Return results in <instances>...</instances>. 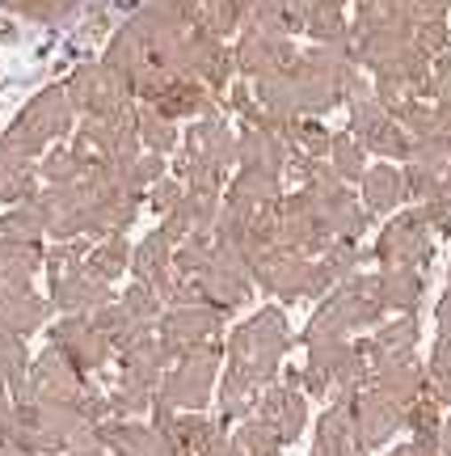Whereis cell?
Returning a JSON list of instances; mask_svg holds the SVG:
<instances>
[{"label":"cell","instance_id":"cell-8","mask_svg":"<svg viewBox=\"0 0 451 456\" xmlns=\"http://www.w3.org/2000/svg\"><path fill=\"white\" fill-rule=\"evenodd\" d=\"M64 89H68L72 110L85 114V118H110V114L135 106L131 89L118 81V77H114L106 64H81L64 81Z\"/></svg>","mask_w":451,"mask_h":456},{"label":"cell","instance_id":"cell-25","mask_svg":"<svg viewBox=\"0 0 451 456\" xmlns=\"http://www.w3.org/2000/svg\"><path fill=\"white\" fill-rule=\"evenodd\" d=\"M358 448V431H355V402H334L317 419V444L312 456H334V452H350Z\"/></svg>","mask_w":451,"mask_h":456},{"label":"cell","instance_id":"cell-28","mask_svg":"<svg viewBox=\"0 0 451 456\" xmlns=\"http://www.w3.org/2000/svg\"><path fill=\"white\" fill-rule=\"evenodd\" d=\"M422 292H426L422 271H409V266H388V271H380V300H384L388 313H414Z\"/></svg>","mask_w":451,"mask_h":456},{"label":"cell","instance_id":"cell-19","mask_svg":"<svg viewBox=\"0 0 451 456\" xmlns=\"http://www.w3.org/2000/svg\"><path fill=\"white\" fill-rule=\"evenodd\" d=\"M181 161H207V165L228 169V165L237 161V135L228 131V123L220 114H207V118H198V123L186 131Z\"/></svg>","mask_w":451,"mask_h":456},{"label":"cell","instance_id":"cell-23","mask_svg":"<svg viewBox=\"0 0 451 456\" xmlns=\"http://www.w3.org/2000/svg\"><path fill=\"white\" fill-rule=\"evenodd\" d=\"M43 317H47V300L34 292L30 283L26 288H0V330L4 334L26 338L43 326Z\"/></svg>","mask_w":451,"mask_h":456},{"label":"cell","instance_id":"cell-42","mask_svg":"<svg viewBox=\"0 0 451 456\" xmlns=\"http://www.w3.org/2000/svg\"><path fill=\"white\" fill-rule=\"evenodd\" d=\"M392 456H443V452H439V440H414L405 448H397Z\"/></svg>","mask_w":451,"mask_h":456},{"label":"cell","instance_id":"cell-15","mask_svg":"<svg viewBox=\"0 0 451 456\" xmlns=\"http://www.w3.org/2000/svg\"><path fill=\"white\" fill-rule=\"evenodd\" d=\"M405 427V410L384 397L380 389H363L355 397V431H358V448L363 452H375V448H384L397 431Z\"/></svg>","mask_w":451,"mask_h":456},{"label":"cell","instance_id":"cell-41","mask_svg":"<svg viewBox=\"0 0 451 456\" xmlns=\"http://www.w3.org/2000/svg\"><path fill=\"white\" fill-rule=\"evenodd\" d=\"M451 0H418V21H447Z\"/></svg>","mask_w":451,"mask_h":456},{"label":"cell","instance_id":"cell-35","mask_svg":"<svg viewBox=\"0 0 451 456\" xmlns=\"http://www.w3.org/2000/svg\"><path fill=\"white\" fill-rule=\"evenodd\" d=\"M165 169H169V165H165V157H161V152H148V148L131 165H123L127 186H131V191H140V195H144V191H152V186L165 178Z\"/></svg>","mask_w":451,"mask_h":456},{"label":"cell","instance_id":"cell-2","mask_svg":"<svg viewBox=\"0 0 451 456\" xmlns=\"http://www.w3.org/2000/svg\"><path fill=\"white\" fill-rule=\"evenodd\" d=\"M72 118H77V110H72V102H68V89L64 85H51L38 98L26 102V110L13 118V127L0 135V148L21 157V161L38 165V157H43L55 140H64L68 131H72Z\"/></svg>","mask_w":451,"mask_h":456},{"label":"cell","instance_id":"cell-24","mask_svg":"<svg viewBox=\"0 0 451 456\" xmlns=\"http://www.w3.org/2000/svg\"><path fill=\"white\" fill-rule=\"evenodd\" d=\"M405 199H409V191H405V169L380 161L363 174V208H367L371 216L397 212Z\"/></svg>","mask_w":451,"mask_h":456},{"label":"cell","instance_id":"cell-27","mask_svg":"<svg viewBox=\"0 0 451 456\" xmlns=\"http://www.w3.org/2000/svg\"><path fill=\"white\" fill-rule=\"evenodd\" d=\"M152 106H157L165 118H173V123H178V118H207V114H215L211 110V106H215V94H211L203 81H173Z\"/></svg>","mask_w":451,"mask_h":456},{"label":"cell","instance_id":"cell-16","mask_svg":"<svg viewBox=\"0 0 451 456\" xmlns=\"http://www.w3.org/2000/svg\"><path fill=\"white\" fill-rule=\"evenodd\" d=\"M97 436H101V448L114 456H181L157 423L148 427L135 419H106L97 427Z\"/></svg>","mask_w":451,"mask_h":456},{"label":"cell","instance_id":"cell-3","mask_svg":"<svg viewBox=\"0 0 451 456\" xmlns=\"http://www.w3.org/2000/svg\"><path fill=\"white\" fill-rule=\"evenodd\" d=\"M384 300H380V275H350L325 296L317 309L308 338H350L355 330H367L384 317Z\"/></svg>","mask_w":451,"mask_h":456},{"label":"cell","instance_id":"cell-10","mask_svg":"<svg viewBox=\"0 0 451 456\" xmlns=\"http://www.w3.org/2000/svg\"><path fill=\"white\" fill-rule=\"evenodd\" d=\"M51 346H55L81 376L101 372V368L114 359V342L97 330L93 317H81V313H72V317H64V322L51 326Z\"/></svg>","mask_w":451,"mask_h":456},{"label":"cell","instance_id":"cell-20","mask_svg":"<svg viewBox=\"0 0 451 456\" xmlns=\"http://www.w3.org/2000/svg\"><path fill=\"white\" fill-rule=\"evenodd\" d=\"M363 351H367V359H371V372H375V368H388V363H409L414 351H418V317H414V313H397L392 322H384V326L363 342Z\"/></svg>","mask_w":451,"mask_h":456},{"label":"cell","instance_id":"cell-6","mask_svg":"<svg viewBox=\"0 0 451 456\" xmlns=\"http://www.w3.org/2000/svg\"><path fill=\"white\" fill-rule=\"evenodd\" d=\"M435 254V224L426 208H409V212L392 216L375 241V258L380 266H409V271H422L426 262Z\"/></svg>","mask_w":451,"mask_h":456},{"label":"cell","instance_id":"cell-21","mask_svg":"<svg viewBox=\"0 0 451 456\" xmlns=\"http://www.w3.org/2000/svg\"><path fill=\"white\" fill-rule=\"evenodd\" d=\"M308 191V186H304ZM317 195V203H321V216H325V224H329V232L338 237V241H350L358 245V237L367 232L371 224V212L358 203L355 195H350V186L342 182V186H329V191H312Z\"/></svg>","mask_w":451,"mask_h":456},{"label":"cell","instance_id":"cell-11","mask_svg":"<svg viewBox=\"0 0 451 456\" xmlns=\"http://www.w3.org/2000/svg\"><path fill=\"white\" fill-rule=\"evenodd\" d=\"M81 389H85V376L77 372L55 346H47V351L30 363V376H26V385L13 393V402H77Z\"/></svg>","mask_w":451,"mask_h":456},{"label":"cell","instance_id":"cell-7","mask_svg":"<svg viewBox=\"0 0 451 456\" xmlns=\"http://www.w3.org/2000/svg\"><path fill=\"white\" fill-rule=\"evenodd\" d=\"M346 131H350L367 152H375L380 161H409V157H414V135L384 110V102L375 98V94L350 102V127Z\"/></svg>","mask_w":451,"mask_h":456},{"label":"cell","instance_id":"cell-37","mask_svg":"<svg viewBox=\"0 0 451 456\" xmlns=\"http://www.w3.org/2000/svg\"><path fill=\"white\" fill-rule=\"evenodd\" d=\"M0 4L21 17H30V21H47V26L64 21V17L77 9V0H0Z\"/></svg>","mask_w":451,"mask_h":456},{"label":"cell","instance_id":"cell-14","mask_svg":"<svg viewBox=\"0 0 451 456\" xmlns=\"http://www.w3.org/2000/svg\"><path fill=\"white\" fill-rule=\"evenodd\" d=\"M110 300H114V288L106 279H97L85 262L51 279V309H60L64 317H72V313L89 317V313H97L101 305H110Z\"/></svg>","mask_w":451,"mask_h":456},{"label":"cell","instance_id":"cell-22","mask_svg":"<svg viewBox=\"0 0 451 456\" xmlns=\"http://www.w3.org/2000/svg\"><path fill=\"white\" fill-rule=\"evenodd\" d=\"M173 249H178V245L169 241L161 228L148 232L144 241L131 249V275L140 279V283H148V288H157L161 300H165V292L173 288V279H178V271H173Z\"/></svg>","mask_w":451,"mask_h":456},{"label":"cell","instance_id":"cell-26","mask_svg":"<svg viewBox=\"0 0 451 456\" xmlns=\"http://www.w3.org/2000/svg\"><path fill=\"white\" fill-rule=\"evenodd\" d=\"M371 389H380L384 397H392L401 410H409L422 393L431 389V385H426V368H418V359H409V363H388V368H375V372H371Z\"/></svg>","mask_w":451,"mask_h":456},{"label":"cell","instance_id":"cell-40","mask_svg":"<svg viewBox=\"0 0 451 456\" xmlns=\"http://www.w3.org/2000/svg\"><path fill=\"white\" fill-rule=\"evenodd\" d=\"M414 43H418L426 55H443V51L451 47L447 21H418V26H414Z\"/></svg>","mask_w":451,"mask_h":456},{"label":"cell","instance_id":"cell-33","mask_svg":"<svg viewBox=\"0 0 451 456\" xmlns=\"http://www.w3.org/2000/svg\"><path fill=\"white\" fill-rule=\"evenodd\" d=\"M329 165L338 169L342 182H363V174H367V148L358 144L350 131H342V135H334V148H329Z\"/></svg>","mask_w":451,"mask_h":456},{"label":"cell","instance_id":"cell-44","mask_svg":"<svg viewBox=\"0 0 451 456\" xmlns=\"http://www.w3.org/2000/svg\"><path fill=\"white\" fill-rule=\"evenodd\" d=\"M443 431H447V436H451V419H443Z\"/></svg>","mask_w":451,"mask_h":456},{"label":"cell","instance_id":"cell-32","mask_svg":"<svg viewBox=\"0 0 451 456\" xmlns=\"http://www.w3.org/2000/svg\"><path fill=\"white\" fill-rule=\"evenodd\" d=\"M232 448H237V456H274L283 448V440L274 436V427H266L258 414H254V419H241V423H237Z\"/></svg>","mask_w":451,"mask_h":456},{"label":"cell","instance_id":"cell-30","mask_svg":"<svg viewBox=\"0 0 451 456\" xmlns=\"http://www.w3.org/2000/svg\"><path fill=\"white\" fill-rule=\"evenodd\" d=\"M135 131H140V144H144L148 152H161V157H169V152L181 144L178 123L165 118V114L157 110V106H148V102L135 106Z\"/></svg>","mask_w":451,"mask_h":456},{"label":"cell","instance_id":"cell-1","mask_svg":"<svg viewBox=\"0 0 451 456\" xmlns=\"http://www.w3.org/2000/svg\"><path fill=\"white\" fill-rule=\"evenodd\" d=\"M228 372L258 385V389H270L278 368H283V355L291 351V326L283 309H262L258 317H249L228 334Z\"/></svg>","mask_w":451,"mask_h":456},{"label":"cell","instance_id":"cell-43","mask_svg":"<svg viewBox=\"0 0 451 456\" xmlns=\"http://www.w3.org/2000/svg\"><path fill=\"white\" fill-rule=\"evenodd\" d=\"M439 338L451 342V288H447V296H443V305H439Z\"/></svg>","mask_w":451,"mask_h":456},{"label":"cell","instance_id":"cell-17","mask_svg":"<svg viewBox=\"0 0 451 456\" xmlns=\"http://www.w3.org/2000/svg\"><path fill=\"white\" fill-rule=\"evenodd\" d=\"M278 199H283V174H274V169H237V178L224 191L228 208H237L245 216L274 212Z\"/></svg>","mask_w":451,"mask_h":456},{"label":"cell","instance_id":"cell-12","mask_svg":"<svg viewBox=\"0 0 451 456\" xmlns=\"http://www.w3.org/2000/svg\"><path fill=\"white\" fill-rule=\"evenodd\" d=\"M312 262L317 258H304V254H295L287 245H274V249H266V254L254 262V283H262V288L270 296H278L283 305H287V300H300V296H308Z\"/></svg>","mask_w":451,"mask_h":456},{"label":"cell","instance_id":"cell-5","mask_svg":"<svg viewBox=\"0 0 451 456\" xmlns=\"http://www.w3.org/2000/svg\"><path fill=\"white\" fill-rule=\"evenodd\" d=\"M278 245H287V249L304 254V258H321L325 249L338 245V237L325 224L317 195L304 191V186L278 199Z\"/></svg>","mask_w":451,"mask_h":456},{"label":"cell","instance_id":"cell-38","mask_svg":"<svg viewBox=\"0 0 451 456\" xmlns=\"http://www.w3.org/2000/svg\"><path fill=\"white\" fill-rule=\"evenodd\" d=\"M426 385H431V393L443 406H451V342L447 338H439L435 355L426 363Z\"/></svg>","mask_w":451,"mask_h":456},{"label":"cell","instance_id":"cell-39","mask_svg":"<svg viewBox=\"0 0 451 456\" xmlns=\"http://www.w3.org/2000/svg\"><path fill=\"white\" fill-rule=\"evenodd\" d=\"M181 199H186V182H181V178H169V174H165V178L157 182L152 191H148V208H152V212H161V216H169L181 203Z\"/></svg>","mask_w":451,"mask_h":456},{"label":"cell","instance_id":"cell-18","mask_svg":"<svg viewBox=\"0 0 451 456\" xmlns=\"http://www.w3.org/2000/svg\"><path fill=\"white\" fill-rule=\"evenodd\" d=\"M258 414L266 427H274V436L283 444H291L308 423V397L295 385H270V389L258 397Z\"/></svg>","mask_w":451,"mask_h":456},{"label":"cell","instance_id":"cell-36","mask_svg":"<svg viewBox=\"0 0 451 456\" xmlns=\"http://www.w3.org/2000/svg\"><path fill=\"white\" fill-rule=\"evenodd\" d=\"M291 144L300 148V152H308V157L325 161V157H329V148H334V131H325L321 118H300L295 131H291Z\"/></svg>","mask_w":451,"mask_h":456},{"label":"cell","instance_id":"cell-34","mask_svg":"<svg viewBox=\"0 0 451 456\" xmlns=\"http://www.w3.org/2000/svg\"><path fill=\"white\" fill-rule=\"evenodd\" d=\"M118 300H123L131 317H135L140 326H148V330H157V322L165 317V300H161V292H157V288H148V283H140V279H135V283H131V288H127L123 296H118Z\"/></svg>","mask_w":451,"mask_h":456},{"label":"cell","instance_id":"cell-29","mask_svg":"<svg viewBox=\"0 0 451 456\" xmlns=\"http://www.w3.org/2000/svg\"><path fill=\"white\" fill-rule=\"evenodd\" d=\"M43 237H47V212H43L38 195L13 203L0 216V241H43Z\"/></svg>","mask_w":451,"mask_h":456},{"label":"cell","instance_id":"cell-13","mask_svg":"<svg viewBox=\"0 0 451 456\" xmlns=\"http://www.w3.org/2000/svg\"><path fill=\"white\" fill-rule=\"evenodd\" d=\"M232 55H237V72L245 81H258L266 72L287 68L295 60V47H291V34L283 30H254V26H245Z\"/></svg>","mask_w":451,"mask_h":456},{"label":"cell","instance_id":"cell-4","mask_svg":"<svg viewBox=\"0 0 451 456\" xmlns=\"http://www.w3.org/2000/svg\"><path fill=\"white\" fill-rule=\"evenodd\" d=\"M215 368H220V342L194 346L173 368L165 372L161 389H157V406L152 410H173V414H198L211 402V385H215Z\"/></svg>","mask_w":451,"mask_h":456},{"label":"cell","instance_id":"cell-9","mask_svg":"<svg viewBox=\"0 0 451 456\" xmlns=\"http://www.w3.org/2000/svg\"><path fill=\"white\" fill-rule=\"evenodd\" d=\"M220 330H224V309H215V305H173L157 322V338L169 351V359H181L194 346L215 342Z\"/></svg>","mask_w":451,"mask_h":456},{"label":"cell","instance_id":"cell-31","mask_svg":"<svg viewBox=\"0 0 451 456\" xmlns=\"http://www.w3.org/2000/svg\"><path fill=\"white\" fill-rule=\"evenodd\" d=\"M85 266H89L97 279L114 283V279L123 275V271H131V245H127V237H123V232H114V237H101V241L89 249Z\"/></svg>","mask_w":451,"mask_h":456}]
</instances>
